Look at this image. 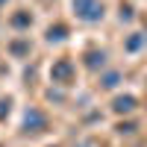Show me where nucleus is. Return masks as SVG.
<instances>
[{
	"mask_svg": "<svg viewBox=\"0 0 147 147\" xmlns=\"http://www.w3.org/2000/svg\"><path fill=\"white\" fill-rule=\"evenodd\" d=\"M74 9H77L85 21H94V18L103 15V6L97 3V0H74Z\"/></svg>",
	"mask_w": 147,
	"mask_h": 147,
	"instance_id": "f257e3e1",
	"label": "nucleus"
},
{
	"mask_svg": "<svg viewBox=\"0 0 147 147\" xmlns=\"http://www.w3.org/2000/svg\"><path fill=\"white\" fill-rule=\"evenodd\" d=\"M118 109H124V112H127V109H132V97H127V100H118Z\"/></svg>",
	"mask_w": 147,
	"mask_h": 147,
	"instance_id": "f03ea898",
	"label": "nucleus"
}]
</instances>
